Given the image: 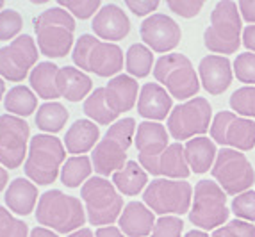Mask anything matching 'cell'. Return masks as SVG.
Here are the masks:
<instances>
[{
    "label": "cell",
    "instance_id": "obj_1",
    "mask_svg": "<svg viewBox=\"0 0 255 237\" xmlns=\"http://www.w3.org/2000/svg\"><path fill=\"white\" fill-rule=\"evenodd\" d=\"M86 209L79 198L64 195L63 191L52 189L39 196L36 221L45 229L59 234H73L86 223Z\"/></svg>",
    "mask_w": 255,
    "mask_h": 237
},
{
    "label": "cell",
    "instance_id": "obj_2",
    "mask_svg": "<svg viewBox=\"0 0 255 237\" xmlns=\"http://www.w3.org/2000/svg\"><path fill=\"white\" fill-rule=\"evenodd\" d=\"M136 121L134 118L118 119L109 127L104 139L98 141L91 153L93 169L102 177H109L125 168L127 164V150L136 137Z\"/></svg>",
    "mask_w": 255,
    "mask_h": 237
},
{
    "label": "cell",
    "instance_id": "obj_3",
    "mask_svg": "<svg viewBox=\"0 0 255 237\" xmlns=\"http://www.w3.org/2000/svg\"><path fill=\"white\" fill-rule=\"evenodd\" d=\"M38 48L43 55L59 59L70 54L73 47L75 18L63 7H50L34 20Z\"/></svg>",
    "mask_w": 255,
    "mask_h": 237
},
{
    "label": "cell",
    "instance_id": "obj_4",
    "mask_svg": "<svg viewBox=\"0 0 255 237\" xmlns=\"http://www.w3.org/2000/svg\"><path fill=\"white\" fill-rule=\"evenodd\" d=\"M243 21L238 4L232 0H221L211 13V25L204 32V45L209 52L216 54H234L241 47Z\"/></svg>",
    "mask_w": 255,
    "mask_h": 237
},
{
    "label": "cell",
    "instance_id": "obj_5",
    "mask_svg": "<svg viewBox=\"0 0 255 237\" xmlns=\"http://www.w3.org/2000/svg\"><path fill=\"white\" fill-rule=\"evenodd\" d=\"M66 162V150L61 139L52 134H36L29 144L25 159V175L38 186H48L59 177Z\"/></svg>",
    "mask_w": 255,
    "mask_h": 237
},
{
    "label": "cell",
    "instance_id": "obj_6",
    "mask_svg": "<svg viewBox=\"0 0 255 237\" xmlns=\"http://www.w3.org/2000/svg\"><path fill=\"white\" fill-rule=\"evenodd\" d=\"M72 59L82 72H91L98 77H116L124 68L122 48L115 43L95 38L91 34H82L77 39Z\"/></svg>",
    "mask_w": 255,
    "mask_h": 237
},
{
    "label": "cell",
    "instance_id": "obj_7",
    "mask_svg": "<svg viewBox=\"0 0 255 237\" xmlns=\"http://www.w3.org/2000/svg\"><path fill=\"white\" fill-rule=\"evenodd\" d=\"M81 196L86 203V214L91 225L109 227L120 220L124 212V198L120 196L115 184L104 177H91L84 182Z\"/></svg>",
    "mask_w": 255,
    "mask_h": 237
},
{
    "label": "cell",
    "instance_id": "obj_8",
    "mask_svg": "<svg viewBox=\"0 0 255 237\" xmlns=\"http://www.w3.org/2000/svg\"><path fill=\"white\" fill-rule=\"evenodd\" d=\"M153 77L177 100H191L200 89V79L184 54H166L153 66Z\"/></svg>",
    "mask_w": 255,
    "mask_h": 237
},
{
    "label": "cell",
    "instance_id": "obj_9",
    "mask_svg": "<svg viewBox=\"0 0 255 237\" xmlns=\"http://www.w3.org/2000/svg\"><path fill=\"white\" fill-rule=\"evenodd\" d=\"M227 193L213 180H200L195 186L189 221L202 230H216L229 220Z\"/></svg>",
    "mask_w": 255,
    "mask_h": 237
},
{
    "label": "cell",
    "instance_id": "obj_10",
    "mask_svg": "<svg viewBox=\"0 0 255 237\" xmlns=\"http://www.w3.org/2000/svg\"><path fill=\"white\" fill-rule=\"evenodd\" d=\"M143 202L152 212L161 216L168 214H186L193 205V187L186 180L157 178L146 186Z\"/></svg>",
    "mask_w": 255,
    "mask_h": 237
},
{
    "label": "cell",
    "instance_id": "obj_11",
    "mask_svg": "<svg viewBox=\"0 0 255 237\" xmlns=\"http://www.w3.org/2000/svg\"><path fill=\"white\" fill-rule=\"evenodd\" d=\"M213 177L227 195H241L255 184V171L245 153L232 148H221L211 169Z\"/></svg>",
    "mask_w": 255,
    "mask_h": 237
},
{
    "label": "cell",
    "instance_id": "obj_12",
    "mask_svg": "<svg viewBox=\"0 0 255 237\" xmlns=\"http://www.w3.org/2000/svg\"><path fill=\"white\" fill-rule=\"evenodd\" d=\"M213 107L205 98L195 97L191 100L179 104L168 116V132L173 139L180 141L191 139L195 135L205 134L211 130Z\"/></svg>",
    "mask_w": 255,
    "mask_h": 237
},
{
    "label": "cell",
    "instance_id": "obj_13",
    "mask_svg": "<svg viewBox=\"0 0 255 237\" xmlns=\"http://www.w3.org/2000/svg\"><path fill=\"white\" fill-rule=\"evenodd\" d=\"M211 137L223 148L248 152L255 146V121L221 111L213 119Z\"/></svg>",
    "mask_w": 255,
    "mask_h": 237
},
{
    "label": "cell",
    "instance_id": "obj_14",
    "mask_svg": "<svg viewBox=\"0 0 255 237\" xmlns=\"http://www.w3.org/2000/svg\"><path fill=\"white\" fill-rule=\"evenodd\" d=\"M38 47L29 34H21L0 48V77L9 82H21L38 63Z\"/></svg>",
    "mask_w": 255,
    "mask_h": 237
},
{
    "label": "cell",
    "instance_id": "obj_15",
    "mask_svg": "<svg viewBox=\"0 0 255 237\" xmlns=\"http://www.w3.org/2000/svg\"><path fill=\"white\" fill-rule=\"evenodd\" d=\"M30 127L23 118L13 115L0 116V164L4 168L16 169L29 152Z\"/></svg>",
    "mask_w": 255,
    "mask_h": 237
},
{
    "label": "cell",
    "instance_id": "obj_16",
    "mask_svg": "<svg viewBox=\"0 0 255 237\" xmlns=\"http://www.w3.org/2000/svg\"><path fill=\"white\" fill-rule=\"evenodd\" d=\"M141 39L145 41L148 48L153 52H170L177 48V45L182 39V30H180L179 23L170 18L168 14H150L139 27Z\"/></svg>",
    "mask_w": 255,
    "mask_h": 237
},
{
    "label": "cell",
    "instance_id": "obj_17",
    "mask_svg": "<svg viewBox=\"0 0 255 237\" xmlns=\"http://www.w3.org/2000/svg\"><path fill=\"white\" fill-rule=\"evenodd\" d=\"M139 164L148 173L155 175V177H168L171 180H186L191 175V169H189L186 161V152H184L182 143L170 144L157 157L139 155Z\"/></svg>",
    "mask_w": 255,
    "mask_h": 237
},
{
    "label": "cell",
    "instance_id": "obj_18",
    "mask_svg": "<svg viewBox=\"0 0 255 237\" xmlns=\"http://www.w3.org/2000/svg\"><path fill=\"white\" fill-rule=\"evenodd\" d=\"M91 27L98 39H107V43L120 41L130 32V20L124 9L115 4H106L95 14Z\"/></svg>",
    "mask_w": 255,
    "mask_h": 237
},
{
    "label": "cell",
    "instance_id": "obj_19",
    "mask_svg": "<svg viewBox=\"0 0 255 237\" xmlns=\"http://www.w3.org/2000/svg\"><path fill=\"white\" fill-rule=\"evenodd\" d=\"M200 82L209 95H221L232 84V64L225 55H207L198 64Z\"/></svg>",
    "mask_w": 255,
    "mask_h": 237
},
{
    "label": "cell",
    "instance_id": "obj_20",
    "mask_svg": "<svg viewBox=\"0 0 255 237\" xmlns=\"http://www.w3.org/2000/svg\"><path fill=\"white\" fill-rule=\"evenodd\" d=\"M173 107L171 95L157 82H148L141 88L137 98V113L148 121H161L170 115Z\"/></svg>",
    "mask_w": 255,
    "mask_h": 237
},
{
    "label": "cell",
    "instance_id": "obj_21",
    "mask_svg": "<svg viewBox=\"0 0 255 237\" xmlns=\"http://www.w3.org/2000/svg\"><path fill=\"white\" fill-rule=\"evenodd\" d=\"M120 230L128 237H146L155 227L153 212L141 202H130L125 205L118 220Z\"/></svg>",
    "mask_w": 255,
    "mask_h": 237
},
{
    "label": "cell",
    "instance_id": "obj_22",
    "mask_svg": "<svg viewBox=\"0 0 255 237\" xmlns=\"http://www.w3.org/2000/svg\"><path fill=\"white\" fill-rule=\"evenodd\" d=\"M134 144L141 157H157L170 146V134L159 121H141L137 125Z\"/></svg>",
    "mask_w": 255,
    "mask_h": 237
},
{
    "label": "cell",
    "instance_id": "obj_23",
    "mask_svg": "<svg viewBox=\"0 0 255 237\" xmlns=\"http://www.w3.org/2000/svg\"><path fill=\"white\" fill-rule=\"evenodd\" d=\"M107 102L116 115L127 113L136 106L137 82L130 75H116L106 86Z\"/></svg>",
    "mask_w": 255,
    "mask_h": 237
},
{
    "label": "cell",
    "instance_id": "obj_24",
    "mask_svg": "<svg viewBox=\"0 0 255 237\" xmlns=\"http://www.w3.org/2000/svg\"><path fill=\"white\" fill-rule=\"evenodd\" d=\"M57 89L61 97L68 102H81L91 93L93 82L79 68L64 66L59 68L57 73Z\"/></svg>",
    "mask_w": 255,
    "mask_h": 237
},
{
    "label": "cell",
    "instance_id": "obj_25",
    "mask_svg": "<svg viewBox=\"0 0 255 237\" xmlns=\"http://www.w3.org/2000/svg\"><path fill=\"white\" fill-rule=\"evenodd\" d=\"M100 141V128L91 119H77L64 135V146L68 153L82 155L95 148Z\"/></svg>",
    "mask_w": 255,
    "mask_h": 237
},
{
    "label": "cell",
    "instance_id": "obj_26",
    "mask_svg": "<svg viewBox=\"0 0 255 237\" xmlns=\"http://www.w3.org/2000/svg\"><path fill=\"white\" fill-rule=\"evenodd\" d=\"M186 152L187 166L191 169V173H207L209 169H213L214 161H216L218 150L213 139L209 137H195L189 139L184 146Z\"/></svg>",
    "mask_w": 255,
    "mask_h": 237
},
{
    "label": "cell",
    "instance_id": "obj_27",
    "mask_svg": "<svg viewBox=\"0 0 255 237\" xmlns=\"http://www.w3.org/2000/svg\"><path fill=\"white\" fill-rule=\"evenodd\" d=\"M4 200L9 211L16 212L20 216H27L34 211V205L38 202V187L27 178H14L5 189Z\"/></svg>",
    "mask_w": 255,
    "mask_h": 237
},
{
    "label": "cell",
    "instance_id": "obj_28",
    "mask_svg": "<svg viewBox=\"0 0 255 237\" xmlns=\"http://www.w3.org/2000/svg\"><path fill=\"white\" fill-rule=\"evenodd\" d=\"M57 73H59V66H55L50 61L38 63L34 70L30 72V88L34 89V93L39 98L55 100L61 97L59 89H57Z\"/></svg>",
    "mask_w": 255,
    "mask_h": 237
},
{
    "label": "cell",
    "instance_id": "obj_29",
    "mask_svg": "<svg viewBox=\"0 0 255 237\" xmlns=\"http://www.w3.org/2000/svg\"><path fill=\"white\" fill-rule=\"evenodd\" d=\"M113 184L116 189L125 196H136L137 193H141L143 189H146L148 184V175L139 162L128 161L125 164V168H122L120 171H116L113 175Z\"/></svg>",
    "mask_w": 255,
    "mask_h": 237
},
{
    "label": "cell",
    "instance_id": "obj_30",
    "mask_svg": "<svg viewBox=\"0 0 255 237\" xmlns=\"http://www.w3.org/2000/svg\"><path fill=\"white\" fill-rule=\"evenodd\" d=\"M84 113L88 118H91L98 125H113L120 116L111 109L109 102H107L106 88H97L90 97L86 98Z\"/></svg>",
    "mask_w": 255,
    "mask_h": 237
},
{
    "label": "cell",
    "instance_id": "obj_31",
    "mask_svg": "<svg viewBox=\"0 0 255 237\" xmlns=\"http://www.w3.org/2000/svg\"><path fill=\"white\" fill-rule=\"evenodd\" d=\"M5 111H9V115L13 116H30L38 107V97L30 91L27 86H14L13 89H9V93L4 98Z\"/></svg>",
    "mask_w": 255,
    "mask_h": 237
},
{
    "label": "cell",
    "instance_id": "obj_32",
    "mask_svg": "<svg viewBox=\"0 0 255 237\" xmlns=\"http://www.w3.org/2000/svg\"><path fill=\"white\" fill-rule=\"evenodd\" d=\"M93 171V162L86 155H73L66 159V162L61 168V182L66 187H79L84 180H90V175Z\"/></svg>",
    "mask_w": 255,
    "mask_h": 237
},
{
    "label": "cell",
    "instance_id": "obj_33",
    "mask_svg": "<svg viewBox=\"0 0 255 237\" xmlns=\"http://www.w3.org/2000/svg\"><path fill=\"white\" fill-rule=\"evenodd\" d=\"M68 111L59 102H47L38 107V115H36V125L43 132H55L63 130V127L68 121Z\"/></svg>",
    "mask_w": 255,
    "mask_h": 237
},
{
    "label": "cell",
    "instance_id": "obj_34",
    "mask_svg": "<svg viewBox=\"0 0 255 237\" xmlns=\"http://www.w3.org/2000/svg\"><path fill=\"white\" fill-rule=\"evenodd\" d=\"M153 54L146 45L143 43H134L130 45L125 54V68L132 77L143 79L152 72Z\"/></svg>",
    "mask_w": 255,
    "mask_h": 237
},
{
    "label": "cell",
    "instance_id": "obj_35",
    "mask_svg": "<svg viewBox=\"0 0 255 237\" xmlns=\"http://www.w3.org/2000/svg\"><path fill=\"white\" fill-rule=\"evenodd\" d=\"M232 111L243 118H255V86H245L236 89L229 100Z\"/></svg>",
    "mask_w": 255,
    "mask_h": 237
},
{
    "label": "cell",
    "instance_id": "obj_36",
    "mask_svg": "<svg viewBox=\"0 0 255 237\" xmlns=\"http://www.w3.org/2000/svg\"><path fill=\"white\" fill-rule=\"evenodd\" d=\"M0 237H29V227L0 205Z\"/></svg>",
    "mask_w": 255,
    "mask_h": 237
},
{
    "label": "cell",
    "instance_id": "obj_37",
    "mask_svg": "<svg viewBox=\"0 0 255 237\" xmlns=\"http://www.w3.org/2000/svg\"><path fill=\"white\" fill-rule=\"evenodd\" d=\"M23 27V18L14 9L0 11V41H9L18 36Z\"/></svg>",
    "mask_w": 255,
    "mask_h": 237
},
{
    "label": "cell",
    "instance_id": "obj_38",
    "mask_svg": "<svg viewBox=\"0 0 255 237\" xmlns=\"http://www.w3.org/2000/svg\"><path fill=\"white\" fill-rule=\"evenodd\" d=\"M59 7L66 9L72 16L88 20L100 11V0H59Z\"/></svg>",
    "mask_w": 255,
    "mask_h": 237
},
{
    "label": "cell",
    "instance_id": "obj_39",
    "mask_svg": "<svg viewBox=\"0 0 255 237\" xmlns=\"http://www.w3.org/2000/svg\"><path fill=\"white\" fill-rule=\"evenodd\" d=\"M234 75L239 82L255 86V54L245 52L239 54L234 61Z\"/></svg>",
    "mask_w": 255,
    "mask_h": 237
},
{
    "label": "cell",
    "instance_id": "obj_40",
    "mask_svg": "<svg viewBox=\"0 0 255 237\" xmlns=\"http://www.w3.org/2000/svg\"><path fill=\"white\" fill-rule=\"evenodd\" d=\"M232 212H234L238 220L243 221H255V191H247L241 193L234 198L232 202Z\"/></svg>",
    "mask_w": 255,
    "mask_h": 237
},
{
    "label": "cell",
    "instance_id": "obj_41",
    "mask_svg": "<svg viewBox=\"0 0 255 237\" xmlns=\"http://www.w3.org/2000/svg\"><path fill=\"white\" fill-rule=\"evenodd\" d=\"M211 237H255V225L243 220L229 221L213 232Z\"/></svg>",
    "mask_w": 255,
    "mask_h": 237
},
{
    "label": "cell",
    "instance_id": "obj_42",
    "mask_svg": "<svg viewBox=\"0 0 255 237\" xmlns=\"http://www.w3.org/2000/svg\"><path fill=\"white\" fill-rule=\"evenodd\" d=\"M184 230V223L177 216H162L155 221L152 230V237H180Z\"/></svg>",
    "mask_w": 255,
    "mask_h": 237
},
{
    "label": "cell",
    "instance_id": "obj_43",
    "mask_svg": "<svg viewBox=\"0 0 255 237\" xmlns=\"http://www.w3.org/2000/svg\"><path fill=\"white\" fill-rule=\"evenodd\" d=\"M168 7L173 11L175 14H179L182 18H193L200 13L204 7L202 0H170Z\"/></svg>",
    "mask_w": 255,
    "mask_h": 237
},
{
    "label": "cell",
    "instance_id": "obj_44",
    "mask_svg": "<svg viewBox=\"0 0 255 237\" xmlns=\"http://www.w3.org/2000/svg\"><path fill=\"white\" fill-rule=\"evenodd\" d=\"M127 7L136 16H146L159 7V0H127Z\"/></svg>",
    "mask_w": 255,
    "mask_h": 237
},
{
    "label": "cell",
    "instance_id": "obj_45",
    "mask_svg": "<svg viewBox=\"0 0 255 237\" xmlns=\"http://www.w3.org/2000/svg\"><path fill=\"white\" fill-rule=\"evenodd\" d=\"M239 13L248 23H255V0H243L239 2Z\"/></svg>",
    "mask_w": 255,
    "mask_h": 237
},
{
    "label": "cell",
    "instance_id": "obj_46",
    "mask_svg": "<svg viewBox=\"0 0 255 237\" xmlns=\"http://www.w3.org/2000/svg\"><path fill=\"white\" fill-rule=\"evenodd\" d=\"M243 45L255 54V25H248L243 30Z\"/></svg>",
    "mask_w": 255,
    "mask_h": 237
},
{
    "label": "cell",
    "instance_id": "obj_47",
    "mask_svg": "<svg viewBox=\"0 0 255 237\" xmlns=\"http://www.w3.org/2000/svg\"><path fill=\"white\" fill-rule=\"evenodd\" d=\"M95 237H124V232L115 225H109V227H100Z\"/></svg>",
    "mask_w": 255,
    "mask_h": 237
},
{
    "label": "cell",
    "instance_id": "obj_48",
    "mask_svg": "<svg viewBox=\"0 0 255 237\" xmlns=\"http://www.w3.org/2000/svg\"><path fill=\"white\" fill-rule=\"evenodd\" d=\"M29 237H59L55 232H52L50 229H45V227H36L34 230H30Z\"/></svg>",
    "mask_w": 255,
    "mask_h": 237
},
{
    "label": "cell",
    "instance_id": "obj_49",
    "mask_svg": "<svg viewBox=\"0 0 255 237\" xmlns=\"http://www.w3.org/2000/svg\"><path fill=\"white\" fill-rule=\"evenodd\" d=\"M7 180H9L7 169H5L4 166L0 164V191H4V187L7 186Z\"/></svg>",
    "mask_w": 255,
    "mask_h": 237
},
{
    "label": "cell",
    "instance_id": "obj_50",
    "mask_svg": "<svg viewBox=\"0 0 255 237\" xmlns=\"http://www.w3.org/2000/svg\"><path fill=\"white\" fill-rule=\"evenodd\" d=\"M68 237H93V232H91L90 229H81V230H77V232L70 234Z\"/></svg>",
    "mask_w": 255,
    "mask_h": 237
},
{
    "label": "cell",
    "instance_id": "obj_51",
    "mask_svg": "<svg viewBox=\"0 0 255 237\" xmlns=\"http://www.w3.org/2000/svg\"><path fill=\"white\" fill-rule=\"evenodd\" d=\"M184 237H209L204 230H191V232H187Z\"/></svg>",
    "mask_w": 255,
    "mask_h": 237
},
{
    "label": "cell",
    "instance_id": "obj_52",
    "mask_svg": "<svg viewBox=\"0 0 255 237\" xmlns=\"http://www.w3.org/2000/svg\"><path fill=\"white\" fill-rule=\"evenodd\" d=\"M4 93H5V84H4V79L0 77V100H2V98H5Z\"/></svg>",
    "mask_w": 255,
    "mask_h": 237
},
{
    "label": "cell",
    "instance_id": "obj_53",
    "mask_svg": "<svg viewBox=\"0 0 255 237\" xmlns=\"http://www.w3.org/2000/svg\"><path fill=\"white\" fill-rule=\"evenodd\" d=\"M2 7H4V0H0V11H2Z\"/></svg>",
    "mask_w": 255,
    "mask_h": 237
}]
</instances>
